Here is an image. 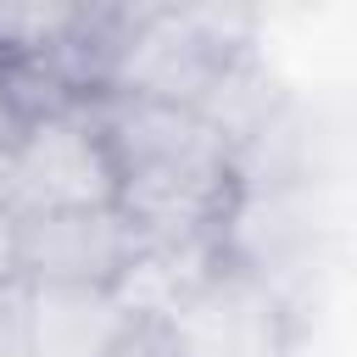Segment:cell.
<instances>
[{
  "mask_svg": "<svg viewBox=\"0 0 357 357\" xmlns=\"http://www.w3.org/2000/svg\"><path fill=\"white\" fill-rule=\"evenodd\" d=\"M89 117L117 167V206L167 257H229L245 201L240 151L195 112L139 95H89Z\"/></svg>",
  "mask_w": 357,
  "mask_h": 357,
  "instance_id": "obj_1",
  "label": "cell"
},
{
  "mask_svg": "<svg viewBox=\"0 0 357 357\" xmlns=\"http://www.w3.org/2000/svg\"><path fill=\"white\" fill-rule=\"evenodd\" d=\"M145 234L128 212L112 206H61L17 212L11 229V284H73V290H123L145 262Z\"/></svg>",
  "mask_w": 357,
  "mask_h": 357,
  "instance_id": "obj_2",
  "label": "cell"
},
{
  "mask_svg": "<svg viewBox=\"0 0 357 357\" xmlns=\"http://www.w3.org/2000/svg\"><path fill=\"white\" fill-rule=\"evenodd\" d=\"M0 195L11 212H61V206L117 201V167L89 117V100L39 117L0 156Z\"/></svg>",
  "mask_w": 357,
  "mask_h": 357,
  "instance_id": "obj_3",
  "label": "cell"
},
{
  "mask_svg": "<svg viewBox=\"0 0 357 357\" xmlns=\"http://www.w3.org/2000/svg\"><path fill=\"white\" fill-rule=\"evenodd\" d=\"M240 56H245L240 45H229L218 28H206L184 6V11H167L156 22H139V28L117 33L112 50H106V67H100V89L106 95H139V100H167V106H195L201 112L212 84Z\"/></svg>",
  "mask_w": 357,
  "mask_h": 357,
  "instance_id": "obj_4",
  "label": "cell"
},
{
  "mask_svg": "<svg viewBox=\"0 0 357 357\" xmlns=\"http://www.w3.org/2000/svg\"><path fill=\"white\" fill-rule=\"evenodd\" d=\"M17 318L39 357H106L134 307L117 290H73V284H11Z\"/></svg>",
  "mask_w": 357,
  "mask_h": 357,
  "instance_id": "obj_5",
  "label": "cell"
},
{
  "mask_svg": "<svg viewBox=\"0 0 357 357\" xmlns=\"http://www.w3.org/2000/svg\"><path fill=\"white\" fill-rule=\"evenodd\" d=\"M84 89L61 73L56 56L45 50H17V45H0V156L50 112H67L78 106Z\"/></svg>",
  "mask_w": 357,
  "mask_h": 357,
  "instance_id": "obj_6",
  "label": "cell"
},
{
  "mask_svg": "<svg viewBox=\"0 0 357 357\" xmlns=\"http://www.w3.org/2000/svg\"><path fill=\"white\" fill-rule=\"evenodd\" d=\"M89 28L84 0H0V45L17 50H61Z\"/></svg>",
  "mask_w": 357,
  "mask_h": 357,
  "instance_id": "obj_7",
  "label": "cell"
},
{
  "mask_svg": "<svg viewBox=\"0 0 357 357\" xmlns=\"http://www.w3.org/2000/svg\"><path fill=\"white\" fill-rule=\"evenodd\" d=\"M84 6H89V28L100 39H117V33L139 28V22H156L167 11H184L190 0H84Z\"/></svg>",
  "mask_w": 357,
  "mask_h": 357,
  "instance_id": "obj_8",
  "label": "cell"
},
{
  "mask_svg": "<svg viewBox=\"0 0 357 357\" xmlns=\"http://www.w3.org/2000/svg\"><path fill=\"white\" fill-rule=\"evenodd\" d=\"M0 357H39L33 340H28V329H22V318H17V296H11V284L0 290Z\"/></svg>",
  "mask_w": 357,
  "mask_h": 357,
  "instance_id": "obj_9",
  "label": "cell"
},
{
  "mask_svg": "<svg viewBox=\"0 0 357 357\" xmlns=\"http://www.w3.org/2000/svg\"><path fill=\"white\" fill-rule=\"evenodd\" d=\"M11 229H17V212H11L6 195H0V290L11 284Z\"/></svg>",
  "mask_w": 357,
  "mask_h": 357,
  "instance_id": "obj_10",
  "label": "cell"
}]
</instances>
